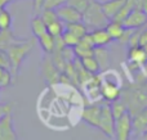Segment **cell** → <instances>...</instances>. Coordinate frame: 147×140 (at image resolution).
<instances>
[{"label": "cell", "mask_w": 147, "mask_h": 140, "mask_svg": "<svg viewBox=\"0 0 147 140\" xmlns=\"http://www.w3.org/2000/svg\"><path fill=\"white\" fill-rule=\"evenodd\" d=\"M34 48V40H16L7 48V54L10 62V71L13 75H18L21 68V64L26 59V57L30 54Z\"/></svg>", "instance_id": "obj_1"}, {"label": "cell", "mask_w": 147, "mask_h": 140, "mask_svg": "<svg viewBox=\"0 0 147 140\" xmlns=\"http://www.w3.org/2000/svg\"><path fill=\"white\" fill-rule=\"evenodd\" d=\"M83 22L86 26L88 31H92L94 28L106 27L110 21L107 19V17L102 10L101 3L98 0H90L88 7L83 12Z\"/></svg>", "instance_id": "obj_2"}, {"label": "cell", "mask_w": 147, "mask_h": 140, "mask_svg": "<svg viewBox=\"0 0 147 140\" xmlns=\"http://www.w3.org/2000/svg\"><path fill=\"white\" fill-rule=\"evenodd\" d=\"M120 99L127 104L128 109L133 116L147 105V91L143 86L130 87V89L127 90L125 94L121 93Z\"/></svg>", "instance_id": "obj_3"}, {"label": "cell", "mask_w": 147, "mask_h": 140, "mask_svg": "<svg viewBox=\"0 0 147 140\" xmlns=\"http://www.w3.org/2000/svg\"><path fill=\"white\" fill-rule=\"evenodd\" d=\"M133 134V116L129 111L115 118V134L114 138L117 140H128Z\"/></svg>", "instance_id": "obj_4"}, {"label": "cell", "mask_w": 147, "mask_h": 140, "mask_svg": "<svg viewBox=\"0 0 147 140\" xmlns=\"http://www.w3.org/2000/svg\"><path fill=\"white\" fill-rule=\"evenodd\" d=\"M98 129L107 136V138H114L115 134V117L112 115L111 105L109 102L106 104H101V118H99Z\"/></svg>", "instance_id": "obj_5"}, {"label": "cell", "mask_w": 147, "mask_h": 140, "mask_svg": "<svg viewBox=\"0 0 147 140\" xmlns=\"http://www.w3.org/2000/svg\"><path fill=\"white\" fill-rule=\"evenodd\" d=\"M56 13H57V15H58V18L65 25H66V23L80 22V21H83V12H80L79 9H76L75 7L67 4V3L57 8Z\"/></svg>", "instance_id": "obj_6"}, {"label": "cell", "mask_w": 147, "mask_h": 140, "mask_svg": "<svg viewBox=\"0 0 147 140\" xmlns=\"http://www.w3.org/2000/svg\"><path fill=\"white\" fill-rule=\"evenodd\" d=\"M121 23L125 28L137 30V28H141L145 25H147V14L143 12V9L136 8L124 18V21Z\"/></svg>", "instance_id": "obj_7"}, {"label": "cell", "mask_w": 147, "mask_h": 140, "mask_svg": "<svg viewBox=\"0 0 147 140\" xmlns=\"http://www.w3.org/2000/svg\"><path fill=\"white\" fill-rule=\"evenodd\" d=\"M101 97L106 102L112 103L115 100L120 99L121 97V89L117 85L116 81H110V80H102L101 79Z\"/></svg>", "instance_id": "obj_8"}, {"label": "cell", "mask_w": 147, "mask_h": 140, "mask_svg": "<svg viewBox=\"0 0 147 140\" xmlns=\"http://www.w3.org/2000/svg\"><path fill=\"white\" fill-rule=\"evenodd\" d=\"M17 138L12 112H8L0 118V140H16Z\"/></svg>", "instance_id": "obj_9"}, {"label": "cell", "mask_w": 147, "mask_h": 140, "mask_svg": "<svg viewBox=\"0 0 147 140\" xmlns=\"http://www.w3.org/2000/svg\"><path fill=\"white\" fill-rule=\"evenodd\" d=\"M99 118H101V104L86 105L84 108V111L81 112V120L92 127L98 129Z\"/></svg>", "instance_id": "obj_10"}, {"label": "cell", "mask_w": 147, "mask_h": 140, "mask_svg": "<svg viewBox=\"0 0 147 140\" xmlns=\"http://www.w3.org/2000/svg\"><path fill=\"white\" fill-rule=\"evenodd\" d=\"M41 72H43L44 79L48 82H51V84H54L56 81H58V80L61 79V76H59V69L57 68V66L54 64L53 59L48 55L43 58Z\"/></svg>", "instance_id": "obj_11"}, {"label": "cell", "mask_w": 147, "mask_h": 140, "mask_svg": "<svg viewBox=\"0 0 147 140\" xmlns=\"http://www.w3.org/2000/svg\"><path fill=\"white\" fill-rule=\"evenodd\" d=\"M128 61L130 64L143 66L147 63V50L141 45H130L128 50Z\"/></svg>", "instance_id": "obj_12"}, {"label": "cell", "mask_w": 147, "mask_h": 140, "mask_svg": "<svg viewBox=\"0 0 147 140\" xmlns=\"http://www.w3.org/2000/svg\"><path fill=\"white\" fill-rule=\"evenodd\" d=\"M147 130V105L133 115V133L136 135H142Z\"/></svg>", "instance_id": "obj_13"}, {"label": "cell", "mask_w": 147, "mask_h": 140, "mask_svg": "<svg viewBox=\"0 0 147 140\" xmlns=\"http://www.w3.org/2000/svg\"><path fill=\"white\" fill-rule=\"evenodd\" d=\"M124 3H125V0H106V1H102L101 7H102L105 15L107 17V19L109 21L114 19L115 15L119 13V10L124 5Z\"/></svg>", "instance_id": "obj_14"}, {"label": "cell", "mask_w": 147, "mask_h": 140, "mask_svg": "<svg viewBox=\"0 0 147 140\" xmlns=\"http://www.w3.org/2000/svg\"><path fill=\"white\" fill-rule=\"evenodd\" d=\"M92 35V40H93L94 46H107L109 44L112 43V39L110 33L107 32L106 27H99L94 28V30L89 31Z\"/></svg>", "instance_id": "obj_15"}, {"label": "cell", "mask_w": 147, "mask_h": 140, "mask_svg": "<svg viewBox=\"0 0 147 140\" xmlns=\"http://www.w3.org/2000/svg\"><path fill=\"white\" fill-rule=\"evenodd\" d=\"M106 30H107V32L110 33V36H111L112 41L114 40L119 41L125 32V27L123 26V23L119 22V21H114V19L110 21V22L107 23Z\"/></svg>", "instance_id": "obj_16"}, {"label": "cell", "mask_w": 147, "mask_h": 140, "mask_svg": "<svg viewBox=\"0 0 147 140\" xmlns=\"http://www.w3.org/2000/svg\"><path fill=\"white\" fill-rule=\"evenodd\" d=\"M93 55L96 57L97 62L99 63L101 71H103L110 62V51L106 49V46H94Z\"/></svg>", "instance_id": "obj_17"}, {"label": "cell", "mask_w": 147, "mask_h": 140, "mask_svg": "<svg viewBox=\"0 0 147 140\" xmlns=\"http://www.w3.org/2000/svg\"><path fill=\"white\" fill-rule=\"evenodd\" d=\"M80 62H81V66L84 67V69L88 71L90 75H98L99 72H101L99 63L97 62L94 55H89V57H85V58H81Z\"/></svg>", "instance_id": "obj_18"}, {"label": "cell", "mask_w": 147, "mask_h": 140, "mask_svg": "<svg viewBox=\"0 0 147 140\" xmlns=\"http://www.w3.org/2000/svg\"><path fill=\"white\" fill-rule=\"evenodd\" d=\"M31 31H32L34 36H35L36 39L40 37V36L44 35L45 32H48V30H47V25L43 22V19L40 18L39 14H36L35 17L31 19Z\"/></svg>", "instance_id": "obj_19"}, {"label": "cell", "mask_w": 147, "mask_h": 140, "mask_svg": "<svg viewBox=\"0 0 147 140\" xmlns=\"http://www.w3.org/2000/svg\"><path fill=\"white\" fill-rule=\"evenodd\" d=\"M38 41L40 44L41 49L44 50V53L52 54L54 50V37L49 32H45L44 35H41L40 37H38Z\"/></svg>", "instance_id": "obj_20"}, {"label": "cell", "mask_w": 147, "mask_h": 140, "mask_svg": "<svg viewBox=\"0 0 147 140\" xmlns=\"http://www.w3.org/2000/svg\"><path fill=\"white\" fill-rule=\"evenodd\" d=\"M65 30H67V31H70V32H72L74 35H76L78 37H83V36L85 35L86 32H89L88 28H86V26L84 25L83 21H80V22L66 23V25H65Z\"/></svg>", "instance_id": "obj_21"}, {"label": "cell", "mask_w": 147, "mask_h": 140, "mask_svg": "<svg viewBox=\"0 0 147 140\" xmlns=\"http://www.w3.org/2000/svg\"><path fill=\"white\" fill-rule=\"evenodd\" d=\"M17 40L14 35H13L12 30H5V31H0V49L7 50V48L12 43Z\"/></svg>", "instance_id": "obj_22"}, {"label": "cell", "mask_w": 147, "mask_h": 140, "mask_svg": "<svg viewBox=\"0 0 147 140\" xmlns=\"http://www.w3.org/2000/svg\"><path fill=\"white\" fill-rule=\"evenodd\" d=\"M47 30L53 37H59V36H62V33L65 31V23L61 19L53 21L52 23L47 25Z\"/></svg>", "instance_id": "obj_23"}, {"label": "cell", "mask_w": 147, "mask_h": 140, "mask_svg": "<svg viewBox=\"0 0 147 140\" xmlns=\"http://www.w3.org/2000/svg\"><path fill=\"white\" fill-rule=\"evenodd\" d=\"M12 27V14L5 8L0 9V31L10 30Z\"/></svg>", "instance_id": "obj_24"}, {"label": "cell", "mask_w": 147, "mask_h": 140, "mask_svg": "<svg viewBox=\"0 0 147 140\" xmlns=\"http://www.w3.org/2000/svg\"><path fill=\"white\" fill-rule=\"evenodd\" d=\"M110 105H111L112 115H114V117H115V118L120 117V116L124 115V113L127 112V111H129V109H128V107H127V104H125V103L123 102L121 99L115 100V102H112Z\"/></svg>", "instance_id": "obj_25"}, {"label": "cell", "mask_w": 147, "mask_h": 140, "mask_svg": "<svg viewBox=\"0 0 147 140\" xmlns=\"http://www.w3.org/2000/svg\"><path fill=\"white\" fill-rule=\"evenodd\" d=\"M61 37H62V41H63L65 46H69V48L76 46L79 43V40H80V37H78L76 35H74L72 32H70V31H67V30L63 31Z\"/></svg>", "instance_id": "obj_26"}, {"label": "cell", "mask_w": 147, "mask_h": 140, "mask_svg": "<svg viewBox=\"0 0 147 140\" xmlns=\"http://www.w3.org/2000/svg\"><path fill=\"white\" fill-rule=\"evenodd\" d=\"M39 15H40V18L43 19V22L45 23V25H49V23H52L53 21L59 19L54 9H41Z\"/></svg>", "instance_id": "obj_27"}, {"label": "cell", "mask_w": 147, "mask_h": 140, "mask_svg": "<svg viewBox=\"0 0 147 140\" xmlns=\"http://www.w3.org/2000/svg\"><path fill=\"white\" fill-rule=\"evenodd\" d=\"M137 44L147 50V25H145L141 28H138V41H137Z\"/></svg>", "instance_id": "obj_28"}, {"label": "cell", "mask_w": 147, "mask_h": 140, "mask_svg": "<svg viewBox=\"0 0 147 140\" xmlns=\"http://www.w3.org/2000/svg\"><path fill=\"white\" fill-rule=\"evenodd\" d=\"M66 3H67V0H44L41 9H54L56 10L58 7L66 4Z\"/></svg>", "instance_id": "obj_29"}, {"label": "cell", "mask_w": 147, "mask_h": 140, "mask_svg": "<svg viewBox=\"0 0 147 140\" xmlns=\"http://www.w3.org/2000/svg\"><path fill=\"white\" fill-rule=\"evenodd\" d=\"M12 71H10V68H7L4 71V73H3L1 79H0V89H3V87H7L10 85V82H12Z\"/></svg>", "instance_id": "obj_30"}, {"label": "cell", "mask_w": 147, "mask_h": 140, "mask_svg": "<svg viewBox=\"0 0 147 140\" xmlns=\"http://www.w3.org/2000/svg\"><path fill=\"white\" fill-rule=\"evenodd\" d=\"M89 3H90V0H67V4L75 7L76 9H79L80 12L85 10V8L88 7Z\"/></svg>", "instance_id": "obj_31"}, {"label": "cell", "mask_w": 147, "mask_h": 140, "mask_svg": "<svg viewBox=\"0 0 147 140\" xmlns=\"http://www.w3.org/2000/svg\"><path fill=\"white\" fill-rule=\"evenodd\" d=\"M0 67L10 68V62H9V58H8V54L3 49H0Z\"/></svg>", "instance_id": "obj_32"}, {"label": "cell", "mask_w": 147, "mask_h": 140, "mask_svg": "<svg viewBox=\"0 0 147 140\" xmlns=\"http://www.w3.org/2000/svg\"><path fill=\"white\" fill-rule=\"evenodd\" d=\"M8 112H12V104H8V103L1 104V103H0V118Z\"/></svg>", "instance_id": "obj_33"}, {"label": "cell", "mask_w": 147, "mask_h": 140, "mask_svg": "<svg viewBox=\"0 0 147 140\" xmlns=\"http://www.w3.org/2000/svg\"><path fill=\"white\" fill-rule=\"evenodd\" d=\"M43 1H44V0H34V1H32L34 12H35L36 14H39V13H40L41 8H43Z\"/></svg>", "instance_id": "obj_34"}, {"label": "cell", "mask_w": 147, "mask_h": 140, "mask_svg": "<svg viewBox=\"0 0 147 140\" xmlns=\"http://www.w3.org/2000/svg\"><path fill=\"white\" fill-rule=\"evenodd\" d=\"M9 0H0V9H3V8H5L8 4H9Z\"/></svg>", "instance_id": "obj_35"}, {"label": "cell", "mask_w": 147, "mask_h": 140, "mask_svg": "<svg viewBox=\"0 0 147 140\" xmlns=\"http://www.w3.org/2000/svg\"><path fill=\"white\" fill-rule=\"evenodd\" d=\"M7 68H4V67H0V79H1V76H3V73H4V71Z\"/></svg>", "instance_id": "obj_36"}, {"label": "cell", "mask_w": 147, "mask_h": 140, "mask_svg": "<svg viewBox=\"0 0 147 140\" xmlns=\"http://www.w3.org/2000/svg\"><path fill=\"white\" fill-rule=\"evenodd\" d=\"M141 138H142V139H146V140H147V131H145V133H143L142 135H141Z\"/></svg>", "instance_id": "obj_37"}, {"label": "cell", "mask_w": 147, "mask_h": 140, "mask_svg": "<svg viewBox=\"0 0 147 140\" xmlns=\"http://www.w3.org/2000/svg\"><path fill=\"white\" fill-rule=\"evenodd\" d=\"M143 87H145V90H146V91H147V82H146V84H145V85H143Z\"/></svg>", "instance_id": "obj_38"}, {"label": "cell", "mask_w": 147, "mask_h": 140, "mask_svg": "<svg viewBox=\"0 0 147 140\" xmlns=\"http://www.w3.org/2000/svg\"><path fill=\"white\" fill-rule=\"evenodd\" d=\"M9 1H10V3H12V1H16V0H9Z\"/></svg>", "instance_id": "obj_39"}, {"label": "cell", "mask_w": 147, "mask_h": 140, "mask_svg": "<svg viewBox=\"0 0 147 140\" xmlns=\"http://www.w3.org/2000/svg\"><path fill=\"white\" fill-rule=\"evenodd\" d=\"M146 131H147V130H146Z\"/></svg>", "instance_id": "obj_40"}]
</instances>
